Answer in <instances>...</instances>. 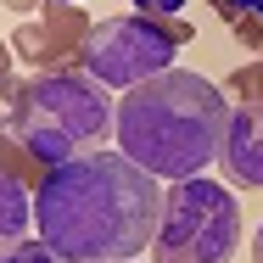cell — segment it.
<instances>
[{"mask_svg":"<svg viewBox=\"0 0 263 263\" xmlns=\"http://www.w3.org/2000/svg\"><path fill=\"white\" fill-rule=\"evenodd\" d=\"M162 191L123 152L56 162L34 191V230L62 263H129L157 241Z\"/></svg>","mask_w":263,"mask_h":263,"instance_id":"1","label":"cell"},{"mask_svg":"<svg viewBox=\"0 0 263 263\" xmlns=\"http://www.w3.org/2000/svg\"><path fill=\"white\" fill-rule=\"evenodd\" d=\"M230 135V101L208 73L168 67L118 101V152L152 179H202Z\"/></svg>","mask_w":263,"mask_h":263,"instance_id":"2","label":"cell"},{"mask_svg":"<svg viewBox=\"0 0 263 263\" xmlns=\"http://www.w3.org/2000/svg\"><path fill=\"white\" fill-rule=\"evenodd\" d=\"M112 129H118V106L106 96V84H96L90 73L67 67V73H34V79H23L11 135L45 168L101 152V140Z\"/></svg>","mask_w":263,"mask_h":263,"instance_id":"3","label":"cell"},{"mask_svg":"<svg viewBox=\"0 0 263 263\" xmlns=\"http://www.w3.org/2000/svg\"><path fill=\"white\" fill-rule=\"evenodd\" d=\"M241 247V208L213 179H179L162 196L152 263H230Z\"/></svg>","mask_w":263,"mask_h":263,"instance_id":"4","label":"cell"},{"mask_svg":"<svg viewBox=\"0 0 263 263\" xmlns=\"http://www.w3.org/2000/svg\"><path fill=\"white\" fill-rule=\"evenodd\" d=\"M196 34H191V23H179V17H101L96 28H90V40H84V73L106 84V90H135V84H146V79H157L174 67V51L179 45H191Z\"/></svg>","mask_w":263,"mask_h":263,"instance_id":"5","label":"cell"},{"mask_svg":"<svg viewBox=\"0 0 263 263\" xmlns=\"http://www.w3.org/2000/svg\"><path fill=\"white\" fill-rule=\"evenodd\" d=\"M90 28H96V23L84 17V6H56V0H45V11L23 17V28L11 34V51H17L23 67H34V73H67V67L84 62Z\"/></svg>","mask_w":263,"mask_h":263,"instance_id":"6","label":"cell"},{"mask_svg":"<svg viewBox=\"0 0 263 263\" xmlns=\"http://www.w3.org/2000/svg\"><path fill=\"white\" fill-rule=\"evenodd\" d=\"M224 174H230V185H241V191H263V106L241 101L230 112V135H224Z\"/></svg>","mask_w":263,"mask_h":263,"instance_id":"7","label":"cell"},{"mask_svg":"<svg viewBox=\"0 0 263 263\" xmlns=\"http://www.w3.org/2000/svg\"><path fill=\"white\" fill-rule=\"evenodd\" d=\"M28 224H34V185L0 174V258L28 241Z\"/></svg>","mask_w":263,"mask_h":263,"instance_id":"8","label":"cell"},{"mask_svg":"<svg viewBox=\"0 0 263 263\" xmlns=\"http://www.w3.org/2000/svg\"><path fill=\"white\" fill-rule=\"evenodd\" d=\"M0 174H11V179H23V185H34V191H40L51 168L34 157V152H28V146H23L11 129H0Z\"/></svg>","mask_w":263,"mask_h":263,"instance_id":"9","label":"cell"},{"mask_svg":"<svg viewBox=\"0 0 263 263\" xmlns=\"http://www.w3.org/2000/svg\"><path fill=\"white\" fill-rule=\"evenodd\" d=\"M230 90H235L241 101L263 106V62H252V67H235V73H230Z\"/></svg>","mask_w":263,"mask_h":263,"instance_id":"10","label":"cell"},{"mask_svg":"<svg viewBox=\"0 0 263 263\" xmlns=\"http://www.w3.org/2000/svg\"><path fill=\"white\" fill-rule=\"evenodd\" d=\"M0 263H62V258H56V252L45 247V241H23L17 252H6Z\"/></svg>","mask_w":263,"mask_h":263,"instance_id":"11","label":"cell"},{"mask_svg":"<svg viewBox=\"0 0 263 263\" xmlns=\"http://www.w3.org/2000/svg\"><path fill=\"white\" fill-rule=\"evenodd\" d=\"M17 96H23V79H0V129L17 123Z\"/></svg>","mask_w":263,"mask_h":263,"instance_id":"12","label":"cell"},{"mask_svg":"<svg viewBox=\"0 0 263 263\" xmlns=\"http://www.w3.org/2000/svg\"><path fill=\"white\" fill-rule=\"evenodd\" d=\"M230 28H235V40H241V45H252V51H263V23H258V17H235Z\"/></svg>","mask_w":263,"mask_h":263,"instance_id":"13","label":"cell"},{"mask_svg":"<svg viewBox=\"0 0 263 263\" xmlns=\"http://www.w3.org/2000/svg\"><path fill=\"white\" fill-rule=\"evenodd\" d=\"M218 11H230L224 23H235V17H263V0H213Z\"/></svg>","mask_w":263,"mask_h":263,"instance_id":"14","label":"cell"},{"mask_svg":"<svg viewBox=\"0 0 263 263\" xmlns=\"http://www.w3.org/2000/svg\"><path fill=\"white\" fill-rule=\"evenodd\" d=\"M129 6H135L140 17H174V11L185 6V0H129Z\"/></svg>","mask_w":263,"mask_h":263,"instance_id":"15","label":"cell"},{"mask_svg":"<svg viewBox=\"0 0 263 263\" xmlns=\"http://www.w3.org/2000/svg\"><path fill=\"white\" fill-rule=\"evenodd\" d=\"M6 6H11L17 17H34V11H45V0H6Z\"/></svg>","mask_w":263,"mask_h":263,"instance_id":"16","label":"cell"},{"mask_svg":"<svg viewBox=\"0 0 263 263\" xmlns=\"http://www.w3.org/2000/svg\"><path fill=\"white\" fill-rule=\"evenodd\" d=\"M11 56H17V51H11V40H0V79H11Z\"/></svg>","mask_w":263,"mask_h":263,"instance_id":"17","label":"cell"},{"mask_svg":"<svg viewBox=\"0 0 263 263\" xmlns=\"http://www.w3.org/2000/svg\"><path fill=\"white\" fill-rule=\"evenodd\" d=\"M252 258L263 263V224H258V235H252Z\"/></svg>","mask_w":263,"mask_h":263,"instance_id":"18","label":"cell"},{"mask_svg":"<svg viewBox=\"0 0 263 263\" xmlns=\"http://www.w3.org/2000/svg\"><path fill=\"white\" fill-rule=\"evenodd\" d=\"M56 6H84V0H56Z\"/></svg>","mask_w":263,"mask_h":263,"instance_id":"19","label":"cell"},{"mask_svg":"<svg viewBox=\"0 0 263 263\" xmlns=\"http://www.w3.org/2000/svg\"><path fill=\"white\" fill-rule=\"evenodd\" d=\"M129 263H135V258H129Z\"/></svg>","mask_w":263,"mask_h":263,"instance_id":"20","label":"cell"}]
</instances>
